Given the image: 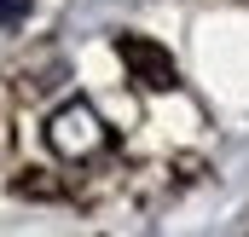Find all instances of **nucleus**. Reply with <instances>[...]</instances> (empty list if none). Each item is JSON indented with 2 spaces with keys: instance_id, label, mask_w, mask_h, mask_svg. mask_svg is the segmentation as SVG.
I'll return each mask as SVG.
<instances>
[{
  "instance_id": "3",
  "label": "nucleus",
  "mask_w": 249,
  "mask_h": 237,
  "mask_svg": "<svg viewBox=\"0 0 249 237\" xmlns=\"http://www.w3.org/2000/svg\"><path fill=\"white\" fill-rule=\"evenodd\" d=\"M23 17H29V0H0V29H12Z\"/></svg>"
},
{
  "instance_id": "2",
  "label": "nucleus",
  "mask_w": 249,
  "mask_h": 237,
  "mask_svg": "<svg viewBox=\"0 0 249 237\" xmlns=\"http://www.w3.org/2000/svg\"><path fill=\"white\" fill-rule=\"evenodd\" d=\"M122 52H127L133 64H151V52H145L139 41H122ZM145 87H174V64H157V75H151Z\"/></svg>"
},
{
  "instance_id": "1",
  "label": "nucleus",
  "mask_w": 249,
  "mask_h": 237,
  "mask_svg": "<svg viewBox=\"0 0 249 237\" xmlns=\"http://www.w3.org/2000/svg\"><path fill=\"white\" fill-rule=\"evenodd\" d=\"M105 139H110L105 121L93 116V104H81V99H75V104H58L53 121H47V145H53L58 156H75V162L93 156V151H105Z\"/></svg>"
}]
</instances>
